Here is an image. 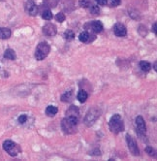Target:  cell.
Segmentation results:
<instances>
[{
    "label": "cell",
    "mask_w": 157,
    "mask_h": 161,
    "mask_svg": "<svg viewBox=\"0 0 157 161\" xmlns=\"http://www.w3.org/2000/svg\"><path fill=\"white\" fill-rule=\"evenodd\" d=\"M42 18L46 20H51L52 19V13L51 10H45L42 13Z\"/></svg>",
    "instance_id": "obj_21"
},
{
    "label": "cell",
    "mask_w": 157,
    "mask_h": 161,
    "mask_svg": "<svg viewBox=\"0 0 157 161\" xmlns=\"http://www.w3.org/2000/svg\"><path fill=\"white\" fill-rule=\"evenodd\" d=\"M66 116H71V117H80V111L77 106H70L69 109L66 111Z\"/></svg>",
    "instance_id": "obj_12"
},
{
    "label": "cell",
    "mask_w": 157,
    "mask_h": 161,
    "mask_svg": "<svg viewBox=\"0 0 157 161\" xmlns=\"http://www.w3.org/2000/svg\"><path fill=\"white\" fill-rule=\"evenodd\" d=\"M146 152L149 156H151V157H153V156L155 157V155H156L155 150H153V147H146Z\"/></svg>",
    "instance_id": "obj_26"
},
{
    "label": "cell",
    "mask_w": 157,
    "mask_h": 161,
    "mask_svg": "<svg viewBox=\"0 0 157 161\" xmlns=\"http://www.w3.org/2000/svg\"><path fill=\"white\" fill-rule=\"evenodd\" d=\"M97 4L99 5H102V6H106L107 5V0H95Z\"/></svg>",
    "instance_id": "obj_28"
},
{
    "label": "cell",
    "mask_w": 157,
    "mask_h": 161,
    "mask_svg": "<svg viewBox=\"0 0 157 161\" xmlns=\"http://www.w3.org/2000/svg\"><path fill=\"white\" fill-rule=\"evenodd\" d=\"M4 57L7 58V59H10V60H15L17 58V54H16L14 50L7 49L5 51V53H4Z\"/></svg>",
    "instance_id": "obj_16"
},
{
    "label": "cell",
    "mask_w": 157,
    "mask_h": 161,
    "mask_svg": "<svg viewBox=\"0 0 157 161\" xmlns=\"http://www.w3.org/2000/svg\"><path fill=\"white\" fill-rule=\"evenodd\" d=\"M43 32L46 34L47 36L49 37H54L55 36L56 32H57V29H56V26L52 23H47L44 25L43 27Z\"/></svg>",
    "instance_id": "obj_9"
},
{
    "label": "cell",
    "mask_w": 157,
    "mask_h": 161,
    "mask_svg": "<svg viewBox=\"0 0 157 161\" xmlns=\"http://www.w3.org/2000/svg\"><path fill=\"white\" fill-rule=\"evenodd\" d=\"M51 47L47 42H41L36 48L35 51V58L37 60H43L45 59L50 54Z\"/></svg>",
    "instance_id": "obj_3"
},
{
    "label": "cell",
    "mask_w": 157,
    "mask_h": 161,
    "mask_svg": "<svg viewBox=\"0 0 157 161\" xmlns=\"http://www.w3.org/2000/svg\"><path fill=\"white\" fill-rule=\"evenodd\" d=\"M11 30L6 27H0V39L2 40H6L11 37Z\"/></svg>",
    "instance_id": "obj_14"
},
{
    "label": "cell",
    "mask_w": 157,
    "mask_h": 161,
    "mask_svg": "<svg viewBox=\"0 0 157 161\" xmlns=\"http://www.w3.org/2000/svg\"><path fill=\"white\" fill-rule=\"evenodd\" d=\"M87 97H88V95H87L86 91L84 90V89H81L80 91H78V95H77V98H78V101H80L81 103L85 102L86 99H87Z\"/></svg>",
    "instance_id": "obj_18"
},
{
    "label": "cell",
    "mask_w": 157,
    "mask_h": 161,
    "mask_svg": "<svg viewBox=\"0 0 157 161\" xmlns=\"http://www.w3.org/2000/svg\"><path fill=\"white\" fill-rule=\"evenodd\" d=\"M140 68L143 72H148L151 69V65L147 61H141L140 62Z\"/></svg>",
    "instance_id": "obj_19"
},
{
    "label": "cell",
    "mask_w": 157,
    "mask_h": 161,
    "mask_svg": "<svg viewBox=\"0 0 157 161\" xmlns=\"http://www.w3.org/2000/svg\"><path fill=\"white\" fill-rule=\"evenodd\" d=\"M3 149L5 151H7L11 156H17V153H19L20 150V147L17 146L16 143H14L11 140H7L3 143Z\"/></svg>",
    "instance_id": "obj_4"
},
{
    "label": "cell",
    "mask_w": 157,
    "mask_h": 161,
    "mask_svg": "<svg viewBox=\"0 0 157 161\" xmlns=\"http://www.w3.org/2000/svg\"><path fill=\"white\" fill-rule=\"evenodd\" d=\"M74 97V93L72 90H69L67 92H65L62 96H61V101L62 102H70L73 100Z\"/></svg>",
    "instance_id": "obj_17"
},
{
    "label": "cell",
    "mask_w": 157,
    "mask_h": 161,
    "mask_svg": "<svg viewBox=\"0 0 157 161\" xmlns=\"http://www.w3.org/2000/svg\"><path fill=\"white\" fill-rule=\"evenodd\" d=\"M100 111L98 109L96 108H93V109H90V110L87 112V114L85 117V123L87 125V126H90L92 125L97 119L100 116Z\"/></svg>",
    "instance_id": "obj_5"
},
{
    "label": "cell",
    "mask_w": 157,
    "mask_h": 161,
    "mask_svg": "<svg viewBox=\"0 0 157 161\" xmlns=\"http://www.w3.org/2000/svg\"><path fill=\"white\" fill-rule=\"evenodd\" d=\"M78 40H80L82 43H89L92 41L93 39H91V35L88 32L84 31L78 35Z\"/></svg>",
    "instance_id": "obj_13"
},
{
    "label": "cell",
    "mask_w": 157,
    "mask_h": 161,
    "mask_svg": "<svg viewBox=\"0 0 157 161\" xmlns=\"http://www.w3.org/2000/svg\"><path fill=\"white\" fill-rule=\"evenodd\" d=\"M120 4V0H107V5L111 7H116Z\"/></svg>",
    "instance_id": "obj_24"
},
{
    "label": "cell",
    "mask_w": 157,
    "mask_h": 161,
    "mask_svg": "<svg viewBox=\"0 0 157 161\" xmlns=\"http://www.w3.org/2000/svg\"><path fill=\"white\" fill-rule=\"evenodd\" d=\"M156 66H157V63H156V61H155V62H154V70H155V71L157 70V67H156Z\"/></svg>",
    "instance_id": "obj_30"
},
{
    "label": "cell",
    "mask_w": 157,
    "mask_h": 161,
    "mask_svg": "<svg viewBox=\"0 0 157 161\" xmlns=\"http://www.w3.org/2000/svg\"><path fill=\"white\" fill-rule=\"evenodd\" d=\"M78 122V119L71 116H65L62 122H61V127L65 134H74L77 132V124Z\"/></svg>",
    "instance_id": "obj_1"
},
{
    "label": "cell",
    "mask_w": 157,
    "mask_h": 161,
    "mask_svg": "<svg viewBox=\"0 0 157 161\" xmlns=\"http://www.w3.org/2000/svg\"><path fill=\"white\" fill-rule=\"evenodd\" d=\"M25 12L30 16H36L38 14V7L33 0H27L24 4Z\"/></svg>",
    "instance_id": "obj_7"
},
{
    "label": "cell",
    "mask_w": 157,
    "mask_h": 161,
    "mask_svg": "<svg viewBox=\"0 0 157 161\" xmlns=\"http://www.w3.org/2000/svg\"><path fill=\"white\" fill-rule=\"evenodd\" d=\"M109 127L110 130L115 134H119V132L124 130V123L121 119V116L119 115H115L111 117L109 121Z\"/></svg>",
    "instance_id": "obj_2"
},
{
    "label": "cell",
    "mask_w": 157,
    "mask_h": 161,
    "mask_svg": "<svg viewBox=\"0 0 157 161\" xmlns=\"http://www.w3.org/2000/svg\"><path fill=\"white\" fill-rule=\"evenodd\" d=\"M89 11H90V13L92 15H99V13H100V9H99V6L98 5H91L90 7H89Z\"/></svg>",
    "instance_id": "obj_22"
},
{
    "label": "cell",
    "mask_w": 157,
    "mask_h": 161,
    "mask_svg": "<svg viewBox=\"0 0 157 161\" xmlns=\"http://www.w3.org/2000/svg\"><path fill=\"white\" fill-rule=\"evenodd\" d=\"M126 142H127L128 149H129L131 153H132L134 156H138L140 154L139 147H138V145H137L136 141L134 140L133 137L131 136V135H129V134L126 135Z\"/></svg>",
    "instance_id": "obj_6"
},
{
    "label": "cell",
    "mask_w": 157,
    "mask_h": 161,
    "mask_svg": "<svg viewBox=\"0 0 157 161\" xmlns=\"http://www.w3.org/2000/svg\"><path fill=\"white\" fill-rule=\"evenodd\" d=\"M136 126H137V132L140 136H145L146 133V122L142 116H138L136 117Z\"/></svg>",
    "instance_id": "obj_8"
},
{
    "label": "cell",
    "mask_w": 157,
    "mask_h": 161,
    "mask_svg": "<svg viewBox=\"0 0 157 161\" xmlns=\"http://www.w3.org/2000/svg\"><path fill=\"white\" fill-rule=\"evenodd\" d=\"M63 36H64V38L66 39L67 41H72L73 39L75 38V33H74L72 30L68 29V30H66V31L64 32Z\"/></svg>",
    "instance_id": "obj_20"
},
{
    "label": "cell",
    "mask_w": 157,
    "mask_h": 161,
    "mask_svg": "<svg viewBox=\"0 0 157 161\" xmlns=\"http://www.w3.org/2000/svg\"><path fill=\"white\" fill-rule=\"evenodd\" d=\"M113 33L117 37H124L127 34V30L122 23H115V26H113Z\"/></svg>",
    "instance_id": "obj_10"
},
{
    "label": "cell",
    "mask_w": 157,
    "mask_h": 161,
    "mask_svg": "<svg viewBox=\"0 0 157 161\" xmlns=\"http://www.w3.org/2000/svg\"><path fill=\"white\" fill-rule=\"evenodd\" d=\"M92 3H91L90 0H80V6L82 8H89Z\"/></svg>",
    "instance_id": "obj_23"
},
{
    "label": "cell",
    "mask_w": 157,
    "mask_h": 161,
    "mask_svg": "<svg viewBox=\"0 0 157 161\" xmlns=\"http://www.w3.org/2000/svg\"><path fill=\"white\" fill-rule=\"evenodd\" d=\"M57 112H58V109L56 108L55 106H48L47 109H46V115L48 116H54L56 114H57Z\"/></svg>",
    "instance_id": "obj_15"
},
{
    "label": "cell",
    "mask_w": 157,
    "mask_h": 161,
    "mask_svg": "<svg viewBox=\"0 0 157 161\" xmlns=\"http://www.w3.org/2000/svg\"><path fill=\"white\" fill-rule=\"evenodd\" d=\"M87 25H89V28H87V29L92 30V31L95 32V33H100V32H102V31H103V28H104L102 23H101V21H99V20L92 21V23H88Z\"/></svg>",
    "instance_id": "obj_11"
},
{
    "label": "cell",
    "mask_w": 157,
    "mask_h": 161,
    "mask_svg": "<svg viewBox=\"0 0 157 161\" xmlns=\"http://www.w3.org/2000/svg\"><path fill=\"white\" fill-rule=\"evenodd\" d=\"M27 116L26 115H21V116H19V119H17V121L20 123V124H23V123H25L26 121H27Z\"/></svg>",
    "instance_id": "obj_27"
},
{
    "label": "cell",
    "mask_w": 157,
    "mask_h": 161,
    "mask_svg": "<svg viewBox=\"0 0 157 161\" xmlns=\"http://www.w3.org/2000/svg\"><path fill=\"white\" fill-rule=\"evenodd\" d=\"M55 20L58 21V23H63V21L65 20V15L63 14V13H58V14L55 15Z\"/></svg>",
    "instance_id": "obj_25"
},
{
    "label": "cell",
    "mask_w": 157,
    "mask_h": 161,
    "mask_svg": "<svg viewBox=\"0 0 157 161\" xmlns=\"http://www.w3.org/2000/svg\"><path fill=\"white\" fill-rule=\"evenodd\" d=\"M152 31H153L154 34L156 35V34H157V31H156V23H154L153 25H152Z\"/></svg>",
    "instance_id": "obj_29"
}]
</instances>
